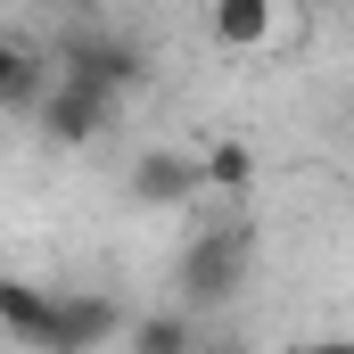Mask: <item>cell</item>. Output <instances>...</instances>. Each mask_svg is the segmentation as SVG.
<instances>
[{
    "instance_id": "6da1fadb",
    "label": "cell",
    "mask_w": 354,
    "mask_h": 354,
    "mask_svg": "<svg viewBox=\"0 0 354 354\" xmlns=\"http://www.w3.org/2000/svg\"><path fill=\"white\" fill-rule=\"evenodd\" d=\"M248 264H256V231L231 214V223H198V239L181 248V272H174V288H181V305L189 313H223L239 288H248Z\"/></svg>"
},
{
    "instance_id": "7a4b0ae2",
    "label": "cell",
    "mask_w": 354,
    "mask_h": 354,
    "mask_svg": "<svg viewBox=\"0 0 354 354\" xmlns=\"http://www.w3.org/2000/svg\"><path fill=\"white\" fill-rule=\"evenodd\" d=\"M50 66H58V75H75V83H91V91H115V99H132L140 75H149L140 41H124V33H91V25H75V33L58 41V58H50Z\"/></svg>"
},
{
    "instance_id": "3957f363",
    "label": "cell",
    "mask_w": 354,
    "mask_h": 354,
    "mask_svg": "<svg viewBox=\"0 0 354 354\" xmlns=\"http://www.w3.org/2000/svg\"><path fill=\"white\" fill-rule=\"evenodd\" d=\"M124 198H132L140 214L198 206V198H214V189H206V157H189V149H140L132 174H124Z\"/></svg>"
},
{
    "instance_id": "277c9868",
    "label": "cell",
    "mask_w": 354,
    "mask_h": 354,
    "mask_svg": "<svg viewBox=\"0 0 354 354\" xmlns=\"http://www.w3.org/2000/svg\"><path fill=\"white\" fill-rule=\"evenodd\" d=\"M132 313L107 297V288H58V313H50V346L41 354H99L107 338H124Z\"/></svg>"
},
{
    "instance_id": "5b68a950",
    "label": "cell",
    "mask_w": 354,
    "mask_h": 354,
    "mask_svg": "<svg viewBox=\"0 0 354 354\" xmlns=\"http://www.w3.org/2000/svg\"><path fill=\"white\" fill-rule=\"evenodd\" d=\"M115 107H124L115 91H91V83H75V75H58L33 124H41V140H58V149H91V140L115 124Z\"/></svg>"
},
{
    "instance_id": "8992f818",
    "label": "cell",
    "mask_w": 354,
    "mask_h": 354,
    "mask_svg": "<svg viewBox=\"0 0 354 354\" xmlns=\"http://www.w3.org/2000/svg\"><path fill=\"white\" fill-rule=\"evenodd\" d=\"M124 346L132 354H206V330H198L189 305H157V313H140L124 330Z\"/></svg>"
},
{
    "instance_id": "52a82bcc",
    "label": "cell",
    "mask_w": 354,
    "mask_h": 354,
    "mask_svg": "<svg viewBox=\"0 0 354 354\" xmlns=\"http://www.w3.org/2000/svg\"><path fill=\"white\" fill-rule=\"evenodd\" d=\"M50 83H58V66H41L25 41H8V50H0V99H8V115H25V124H33V115H41V99H50Z\"/></svg>"
},
{
    "instance_id": "ba28073f",
    "label": "cell",
    "mask_w": 354,
    "mask_h": 354,
    "mask_svg": "<svg viewBox=\"0 0 354 354\" xmlns=\"http://www.w3.org/2000/svg\"><path fill=\"white\" fill-rule=\"evenodd\" d=\"M206 25H214V41H223V50H264L272 25H280V0H214V8H206Z\"/></svg>"
},
{
    "instance_id": "9c48e42d",
    "label": "cell",
    "mask_w": 354,
    "mask_h": 354,
    "mask_svg": "<svg viewBox=\"0 0 354 354\" xmlns=\"http://www.w3.org/2000/svg\"><path fill=\"white\" fill-rule=\"evenodd\" d=\"M50 313H58V297H50V288H33V280H8V288H0V322H8V338H17V346H50Z\"/></svg>"
},
{
    "instance_id": "30bf717a",
    "label": "cell",
    "mask_w": 354,
    "mask_h": 354,
    "mask_svg": "<svg viewBox=\"0 0 354 354\" xmlns=\"http://www.w3.org/2000/svg\"><path fill=\"white\" fill-rule=\"evenodd\" d=\"M206 189H214V198H248V189H256V157H248L239 140H214V149H206Z\"/></svg>"
},
{
    "instance_id": "8fae6325",
    "label": "cell",
    "mask_w": 354,
    "mask_h": 354,
    "mask_svg": "<svg viewBox=\"0 0 354 354\" xmlns=\"http://www.w3.org/2000/svg\"><path fill=\"white\" fill-rule=\"evenodd\" d=\"M297 354H354V338H313V346H297Z\"/></svg>"
},
{
    "instance_id": "7c38bea8",
    "label": "cell",
    "mask_w": 354,
    "mask_h": 354,
    "mask_svg": "<svg viewBox=\"0 0 354 354\" xmlns=\"http://www.w3.org/2000/svg\"><path fill=\"white\" fill-rule=\"evenodd\" d=\"M50 8H91V0H50Z\"/></svg>"
}]
</instances>
